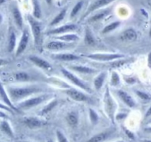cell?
Segmentation results:
<instances>
[{
    "label": "cell",
    "mask_w": 151,
    "mask_h": 142,
    "mask_svg": "<svg viewBox=\"0 0 151 142\" xmlns=\"http://www.w3.org/2000/svg\"><path fill=\"white\" fill-rule=\"evenodd\" d=\"M40 92L41 89L36 86L22 87H9L8 88V94L12 103L18 102L32 94Z\"/></svg>",
    "instance_id": "6da1fadb"
},
{
    "label": "cell",
    "mask_w": 151,
    "mask_h": 142,
    "mask_svg": "<svg viewBox=\"0 0 151 142\" xmlns=\"http://www.w3.org/2000/svg\"><path fill=\"white\" fill-rule=\"evenodd\" d=\"M49 95L48 94H42L28 98V99L19 102L18 104V106H17V107L19 110H28L32 107L37 106L38 105H40L46 99H47Z\"/></svg>",
    "instance_id": "7a4b0ae2"
},
{
    "label": "cell",
    "mask_w": 151,
    "mask_h": 142,
    "mask_svg": "<svg viewBox=\"0 0 151 142\" xmlns=\"http://www.w3.org/2000/svg\"><path fill=\"white\" fill-rule=\"evenodd\" d=\"M87 58L98 61H110L124 57V55L119 53H94L86 56Z\"/></svg>",
    "instance_id": "3957f363"
},
{
    "label": "cell",
    "mask_w": 151,
    "mask_h": 142,
    "mask_svg": "<svg viewBox=\"0 0 151 142\" xmlns=\"http://www.w3.org/2000/svg\"><path fill=\"white\" fill-rule=\"evenodd\" d=\"M115 0H96L94 1L90 6L87 8V10L86 11L85 13L80 18V20L82 21L88 15H89L91 13L93 12L94 11L99 9V8H103L110 3L114 1Z\"/></svg>",
    "instance_id": "277c9868"
},
{
    "label": "cell",
    "mask_w": 151,
    "mask_h": 142,
    "mask_svg": "<svg viewBox=\"0 0 151 142\" xmlns=\"http://www.w3.org/2000/svg\"><path fill=\"white\" fill-rule=\"evenodd\" d=\"M27 19L30 25L32 35L34 37V43L37 45L39 43L41 36V26L37 21H36L31 15H28Z\"/></svg>",
    "instance_id": "5b68a950"
},
{
    "label": "cell",
    "mask_w": 151,
    "mask_h": 142,
    "mask_svg": "<svg viewBox=\"0 0 151 142\" xmlns=\"http://www.w3.org/2000/svg\"><path fill=\"white\" fill-rule=\"evenodd\" d=\"M61 71L62 73L63 74V75L66 78H67L69 80H70L73 83H74V84L77 85V86L80 87V88H81L88 92H91L90 88L88 87H87L86 86V84L83 81H81L79 78H78L77 76H76L74 75H73L72 73H71L70 71L67 70L65 68H61Z\"/></svg>",
    "instance_id": "8992f818"
},
{
    "label": "cell",
    "mask_w": 151,
    "mask_h": 142,
    "mask_svg": "<svg viewBox=\"0 0 151 142\" xmlns=\"http://www.w3.org/2000/svg\"><path fill=\"white\" fill-rule=\"evenodd\" d=\"M0 98L3 101L4 104L11 108L15 113H20V110L14 106L13 103L11 102L8 93L5 91L2 84L0 82Z\"/></svg>",
    "instance_id": "52a82bcc"
},
{
    "label": "cell",
    "mask_w": 151,
    "mask_h": 142,
    "mask_svg": "<svg viewBox=\"0 0 151 142\" xmlns=\"http://www.w3.org/2000/svg\"><path fill=\"white\" fill-rule=\"evenodd\" d=\"M29 59L34 65L42 69L50 70L52 69V66L48 62L39 56L32 55L29 57Z\"/></svg>",
    "instance_id": "ba28073f"
},
{
    "label": "cell",
    "mask_w": 151,
    "mask_h": 142,
    "mask_svg": "<svg viewBox=\"0 0 151 142\" xmlns=\"http://www.w3.org/2000/svg\"><path fill=\"white\" fill-rule=\"evenodd\" d=\"M77 28V26L76 24L71 23L67 24L63 26H61L58 28L51 29L47 32L48 35H56V34H61L66 32H70L71 31H75Z\"/></svg>",
    "instance_id": "9c48e42d"
},
{
    "label": "cell",
    "mask_w": 151,
    "mask_h": 142,
    "mask_svg": "<svg viewBox=\"0 0 151 142\" xmlns=\"http://www.w3.org/2000/svg\"><path fill=\"white\" fill-rule=\"evenodd\" d=\"M28 40H29V33L27 29H24L22 32L19 43L18 44V48L16 50V53H15L16 56H19L25 50L28 43Z\"/></svg>",
    "instance_id": "30bf717a"
},
{
    "label": "cell",
    "mask_w": 151,
    "mask_h": 142,
    "mask_svg": "<svg viewBox=\"0 0 151 142\" xmlns=\"http://www.w3.org/2000/svg\"><path fill=\"white\" fill-rule=\"evenodd\" d=\"M24 123L30 129L40 128L45 124L42 120L36 117H27L24 119Z\"/></svg>",
    "instance_id": "8fae6325"
},
{
    "label": "cell",
    "mask_w": 151,
    "mask_h": 142,
    "mask_svg": "<svg viewBox=\"0 0 151 142\" xmlns=\"http://www.w3.org/2000/svg\"><path fill=\"white\" fill-rule=\"evenodd\" d=\"M65 93L71 99L76 101L81 102V101H86L87 100V97L84 94L74 89H70L67 90L65 91Z\"/></svg>",
    "instance_id": "7c38bea8"
},
{
    "label": "cell",
    "mask_w": 151,
    "mask_h": 142,
    "mask_svg": "<svg viewBox=\"0 0 151 142\" xmlns=\"http://www.w3.org/2000/svg\"><path fill=\"white\" fill-rule=\"evenodd\" d=\"M136 32L132 28L127 29L124 31L120 35V39L123 41L132 42L134 41L137 38Z\"/></svg>",
    "instance_id": "4fadbf2b"
},
{
    "label": "cell",
    "mask_w": 151,
    "mask_h": 142,
    "mask_svg": "<svg viewBox=\"0 0 151 142\" xmlns=\"http://www.w3.org/2000/svg\"><path fill=\"white\" fill-rule=\"evenodd\" d=\"M70 43L61 41V40H53L51 41L46 45V48L49 50H58L63 49L69 46Z\"/></svg>",
    "instance_id": "5bb4252c"
},
{
    "label": "cell",
    "mask_w": 151,
    "mask_h": 142,
    "mask_svg": "<svg viewBox=\"0 0 151 142\" xmlns=\"http://www.w3.org/2000/svg\"><path fill=\"white\" fill-rule=\"evenodd\" d=\"M51 58L60 61H73L78 60L80 58L78 56L71 53H58L52 55Z\"/></svg>",
    "instance_id": "9a60e30c"
},
{
    "label": "cell",
    "mask_w": 151,
    "mask_h": 142,
    "mask_svg": "<svg viewBox=\"0 0 151 142\" xmlns=\"http://www.w3.org/2000/svg\"><path fill=\"white\" fill-rule=\"evenodd\" d=\"M0 130L1 131L6 135L7 136L13 138L14 137V133L13 130L9 123V122L6 120H3L0 123Z\"/></svg>",
    "instance_id": "2e32d148"
},
{
    "label": "cell",
    "mask_w": 151,
    "mask_h": 142,
    "mask_svg": "<svg viewBox=\"0 0 151 142\" xmlns=\"http://www.w3.org/2000/svg\"><path fill=\"white\" fill-rule=\"evenodd\" d=\"M117 93H118V95L119 96V97L121 98V99L129 107H133L134 106V105H135L134 102L133 101L132 97L129 94H128L126 92H125L123 90H119Z\"/></svg>",
    "instance_id": "e0dca14e"
},
{
    "label": "cell",
    "mask_w": 151,
    "mask_h": 142,
    "mask_svg": "<svg viewBox=\"0 0 151 142\" xmlns=\"http://www.w3.org/2000/svg\"><path fill=\"white\" fill-rule=\"evenodd\" d=\"M12 15L15 22L18 28L22 29L23 26V19L21 13L17 7H15L12 11Z\"/></svg>",
    "instance_id": "ac0fdd59"
},
{
    "label": "cell",
    "mask_w": 151,
    "mask_h": 142,
    "mask_svg": "<svg viewBox=\"0 0 151 142\" xmlns=\"http://www.w3.org/2000/svg\"><path fill=\"white\" fill-rule=\"evenodd\" d=\"M56 39L63 41L65 42H75L79 40L80 37L78 35L75 33H68L63 35L56 38Z\"/></svg>",
    "instance_id": "d6986e66"
},
{
    "label": "cell",
    "mask_w": 151,
    "mask_h": 142,
    "mask_svg": "<svg viewBox=\"0 0 151 142\" xmlns=\"http://www.w3.org/2000/svg\"><path fill=\"white\" fill-rule=\"evenodd\" d=\"M14 78L17 81L25 82L31 79V77L28 73L25 72H18L15 73Z\"/></svg>",
    "instance_id": "ffe728a7"
},
{
    "label": "cell",
    "mask_w": 151,
    "mask_h": 142,
    "mask_svg": "<svg viewBox=\"0 0 151 142\" xmlns=\"http://www.w3.org/2000/svg\"><path fill=\"white\" fill-rule=\"evenodd\" d=\"M66 13H67V9H63V10H61L60 13L55 16V18L52 19V21L50 22V26H54L58 23H59L61 21H62L65 15H66Z\"/></svg>",
    "instance_id": "44dd1931"
},
{
    "label": "cell",
    "mask_w": 151,
    "mask_h": 142,
    "mask_svg": "<svg viewBox=\"0 0 151 142\" xmlns=\"http://www.w3.org/2000/svg\"><path fill=\"white\" fill-rule=\"evenodd\" d=\"M106 77V73L105 72H102L100 73L94 79V85L95 86V88L97 90L100 89L104 83V79Z\"/></svg>",
    "instance_id": "7402d4cb"
},
{
    "label": "cell",
    "mask_w": 151,
    "mask_h": 142,
    "mask_svg": "<svg viewBox=\"0 0 151 142\" xmlns=\"http://www.w3.org/2000/svg\"><path fill=\"white\" fill-rule=\"evenodd\" d=\"M84 42L87 45H93L95 43L94 38L91 33V31L87 27L86 28V30H85Z\"/></svg>",
    "instance_id": "603a6c76"
},
{
    "label": "cell",
    "mask_w": 151,
    "mask_h": 142,
    "mask_svg": "<svg viewBox=\"0 0 151 142\" xmlns=\"http://www.w3.org/2000/svg\"><path fill=\"white\" fill-rule=\"evenodd\" d=\"M108 136H109V133L107 132L101 133L93 136L87 142H101L104 140H106Z\"/></svg>",
    "instance_id": "cb8c5ba5"
},
{
    "label": "cell",
    "mask_w": 151,
    "mask_h": 142,
    "mask_svg": "<svg viewBox=\"0 0 151 142\" xmlns=\"http://www.w3.org/2000/svg\"><path fill=\"white\" fill-rule=\"evenodd\" d=\"M70 67L74 70H76L80 73H91L95 72V70L93 69H91L90 67H86V66H71Z\"/></svg>",
    "instance_id": "d4e9b609"
},
{
    "label": "cell",
    "mask_w": 151,
    "mask_h": 142,
    "mask_svg": "<svg viewBox=\"0 0 151 142\" xmlns=\"http://www.w3.org/2000/svg\"><path fill=\"white\" fill-rule=\"evenodd\" d=\"M33 4V15L35 18H40L41 16V7L38 0H32Z\"/></svg>",
    "instance_id": "484cf974"
},
{
    "label": "cell",
    "mask_w": 151,
    "mask_h": 142,
    "mask_svg": "<svg viewBox=\"0 0 151 142\" xmlns=\"http://www.w3.org/2000/svg\"><path fill=\"white\" fill-rule=\"evenodd\" d=\"M16 35L15 33L14 32H12L9 35V42L8 45V51L9 52H12L16 43Z\"/></svg>",
    "instance_id": "4316f807"
},
{
    "label": "cell",
    "mask_w": 151,
    "mask_h": 142,
    "mask_svg": "<svg viewBox=\"0 0 151 142\" xmlns=\"http://www.w3.org/2000/svg\"><path fill=\"white\" fill-rule=\"evenodd\" d=\"M120 25V22L119 21H115L112 22L111 23L109 24L108 25L106 26L102 30L101 32L103 33H109L113 30H114L115 29H116L119 25Z\"/></svg>",
    "instance_id": "83f0119b"
},
{
    "label": "cell",
    "mask_w": 151,
    "mask_h": 142,
    "mask_svg": "<svg viewBox=\"0 0 151 142\" xmlns=\"http://www.w3.org/2000/svg\"><path fill=\"white\" fill-rule=\"evenodd\" d=\"M57 102L54 100L51 101V102H50L48 104H47L46 106H45L41 110V111H40V113L42 115H44L47 114L48 113H49L57 104Z\"/></svg>",
    "instance_id": "f1b7e54d"
},
{
    "label": "cell",
    "mask_w": 151,
    "mask_h": 142,
    "mask_svg": "<svg viewBox=\"0 0 151 142\" xmlns=\"http://www.w3.org/2000/svg\"><path fill=\"white\" fill-rule=\"evenodd\" d=\"M109 13V11L108 10H104L103 11L99 13H97L96 14H95L94 16H93L91 18H90L88 19V21L91 22H96L102 18H103L105 16H106L107 15V13Z\"/></svg>",
    "instance_id": "f546056e"
},
{
    "label": "cell",
    "mask_w": 151,
    "mask_h": 142,
    "mask_svg": "<svg viewBox=\"0 0 151 142\" xmlns=\"http://www.w3.org/2000/svg\"><path fill=\"white\" fill-rule=\"evenodd\" d=\"M83 5V1H81L78 2L74 5V6L73 8V9L70 12V17L71 18L74 17L77 14V13L80 11V10L82 8Z\"/></svg>",
    "instance_id": "4dcf8cb0"
},
{
    "label": "cell",
    "mask_w": 151,
    "mask_h": 142,
    "mask_svg": "<svg viewBox=\"0 0 151 142\" xmlns=\"http://www.w3.org/2000/svg\"><path fill=\"white\" fill-rule=\"evenodd\" d=\"M67 120L68 123H69V124L72 126H76L77 123V121H78L77 116L73 113H70L67 115Z\"/></svg>",
    "instance_id": "1f68e13d"
},
{
    "label": "cell",
    "mask_w": 151,
    "mask_h": 142,
    "mask_svg": "<svg viewBox=\"0 0 151 142\" xmlns=\"http://www.w3.org/2000/svg\"><path fill=\"white\" fill-rule=\"evenodd\" d=\"M137 95L140 97L142 99L145 100H150L151 99V96L145 92H143L141 91H136V92Z\"/></svg>",
    "instance_id": "d6a6232c"
},
{
    "label": "cell",
    "mask_w": 151,
    "mask_h": 142,
    "mask_svg": "<svg viewBox=\"0 0 151 142\" xmlns=\"http://www.w3.org/2000/svg\"><path fill=\"white\" fill-rule=\"evenodd\" d=\"M56 135L58 142H68L66 137L64 134L59 130H57L56 131Z\"/></svg>",
    "instance_id": "836d02e7"
},
{
    "label": "cell",
    "mask_w": 151,
    "mask_h": 142,
    "mask_svg": "<svg viewBox=\"0 0 151 142\" xmlns=\"http://www.w3.org/2000/svg\"><path fill=\"white\" fill-rule=\"evenodd\" d=\"M119 83V77L117 73L113 72L111 76V84L113 85H117Z\"/></svg>",
    "instance_id": "e575fe53"
},
{
    "label": "cell",
    "mask_w": 151,
    "mask_h": 142,
    "mask_svg": "<svg viewBox=\"0 0 151 142\" xmlns=\"http://www.w3.org/2000/svg\"><path fill=\"white\" fill-rule=\"evenodd\" d=\"M90 117H91V121L93 123L96 122L98 119V116L97 115V113L93 110L90 109Z\"/></svg>",
    "instance_id": "d590c367"
},
{
    "label": "cell",
    "mask_w": 151,
    "mask_h": 142,
    "mask_svg": "<svg viewBox=\"0 0 151 142\" xmlns=\"http://www.w3.org/2000/svg\"><path fill=\"white\" fill-rule=\"evenodd\" d=\"M0 109H2V110H5V111H7L8 112H9L10 113H12V114H14L15 112L11 109L9 108L8 106H7L6 105H5V104H3V103H0Z\"/></svg>",
    "instance_id": "8d00e7d4"
},
{
    "label": "cell",
    "mask_w": 151,
    "mask_h": 142,
    "mask_svg": "<svg viewBox=\"0 0 151 142\" xmlns=\"http://www.w3.org/2000/svg\"><path fill=\"white\" fill-rule=\"evenodd\" d=\"M9 117L8 114L2 111V109H0V118L4 119H7Z\"/></svg>",
    "instance_id": "74e56055"
},
{
    "label": "cell",
    "mask_w": 151,
    "mask_h": 142,
    "mask_svg": "<svg viewBox=\"0 0 151 142\" xmlns=\"http://www.w3.org/2000/svg\"><path fill=\"white\" fill-rule=\"evenodd\" d=\"M8 63H9V61L8 60H7L6 59H5L0 58V66H4V65H6Z\"/></svg>",
    "instance_id": "f35d334b"
},
{
    "label": "cell",
    "mask_w": 151,
    "mask_h": 142,
    "mask_svg": "<svg viewBox=\"0 0 151 142\" xmlns=\"http://www.w3.org/2000/svg\"><path fill=\"white\" fill-rule=\"evenodd\" d=\"M126 134L128 136V137L129 138H134V135L131 131H130L129 130H126Z\"/></svg>",
    "instance_id": "ab89813d"
},
{
    "label": "cell",
    "mask_w": 151,
    "mask_h": 142,
    "mask_svg": "<svg viewBox=\"0 0 151 142\" xmlns=\"http://www.w3.org/2000/svg\"><path fill=\"white\" fill-rule=\"evenodd\" d=\"M148 66L151 69V52H150L148 55Z\"/></svg>",
    "instance_id": "60d3db41"
},
{
    "label": "cell",
    "mask_w": 151,
    "mask_h": 142,
    "mask_svg": "<svg viewBox=\"0 0 151 142\" xmlns=\"http://www.w3.org/2000/svg\"><path fill=\"white\" fill-rule=\"evenodd\" d=\"M150 115H151V107L147 110V113L146 114V117H148V116H149Z\"/></svg>",
    "instance_id": "b9f144b4"
},
{
    "label": "cell",
    "mask_w": 151,
    "mask_h": 142,
    "mask_svg": "<svg viewBox=\"0 0 151 142\" xmlns=\"http://www.w3.org/2000/svg\"><path fill=\"white\" fill-rule=\"evenodd\" d=\"M145 131H147V132H149V133H151V127H149V128H146L145 129Z\"/></svg>",
    "instance_id": "7bdbcfd3"
},
{
    "label": "cell",
    "mask_w": 151,
    "mask_h": 142,
    "mask_svg": "<svg viewBox=\"0 0 151 142\" xmlns=\"http://www.w3.org/2000/svg\"><path fill=\"white\" fill-rule=\"evenodd\" d=\"M2 20H3V16H2V15L0 13V24H1V22H2Z\"/></svg>",
    "instance_id": "ee69618b"
},
{
    "label": "cell",
    "mask_w": 151,
    "mask_h": 142,
    "mask_svg": "<svg viewBox=\"0 0 151 142\" xmlns=\"http://www.w3.org/2000/svg\"><path fill=\"white\" fill-rule=\"evenodd\" d=\"M46 2L48 4H51V2H52V0H45Z\"/></svg>",
    "instance_id": "f6af8a7d"
},
{
    "label": "cell",
    "mask_w": 151,
    "mask_h": 142,
    "mask_svg": "<svg viewBox=\"0 0 151 142\" xmlns=\"http://www.w3.org/2000/svg\"><path fill=\"white\" fill-rule=\"evenodd\" d=\"M5 1H6V0H0V5L2 4L4 2H5Z\"/></svg>",
    "instance_id": "bcb514c9"
},
{
    "label": "cell",
    "mask_w": 151,
    "mask_h": 142,
    "mask_svg": "<svg viewBox=\"0 0 151 142\" xmlns=\"http://www.w3.org/2000/svg\"><path fill=\"white\" fill-rule=\"evenodd\" d=\"M143 142H151V140H145L143 141H142Z\"/></svg>",
    "instance_id": "7dc6e473"
},
{
    "label": "cell",
    "mask_w": 151,
    "mask_h": 142,
    "mask_svg": "<svg viewBox=\"0 0 151 142\" xmlns=\"http://www.w3.org/2000/svg\"><path fill=\"white\" fill-rule=\"evenodd\" d=\"M149 36H150V37H151V26H150V31H149Z\"/></svg>",
    "instance_id": "c3c4849f"
},
{
    "label": "cell",
    "mask_w": 151,
    "mask_h": 142,
    "mask_svg": "<svg viewBox=\"0 0 151 142\" xmlns=\"http://www.w3.org/2000/svg\"><path fill=\"white\" fill-rule=\"evenodd\" d=\"M47 142H54L52 140H48V141H47Z\"/></svg>",
    "instance_id": "681fc988"
},
{
    "label": "cell",
    "mask_w": 151,
    "mask_h": 142,
    "mask_svg": "<svg viewBox=\"0 0 151 142\" xmlns=\"http://www.w3.org/2000/svg\"><path fill=\"white\" fill-rule=\"evenodd\" d=\"M147 2L149 3V4H150V1H151V0H147Z\"/></svg>",
    "instance_id": "f907efd6"
},
{
    "label": "cell",
    "mask_w": 151,
    "mask_h": 142,
    "mask_svg": "<svg viewBox=\"0 0 151 142\" xmlns=\"http://www.w3.org/2000/svg\"><path fill=\"white\" fill-rule=\"evenodd\" d=\"M24 142H29V141H24Z\"/></svg>",
    "instance_id": "816d5d0a"
},
{
    "label": "cell",
    "mask_w": 151,
    "mask_h": 142,
    "mask_svg": "<svg viewBox=\"0 0 151 142\" xmlns=\"http://www.w3.org/2000/svg\"><path fill=\"white\" fill-rule=\"evenodd\" d=\"M26 1H27V0H26Z\"/></svg>",
    "instance_id": "f5cc1de1"
}]
</instances>
